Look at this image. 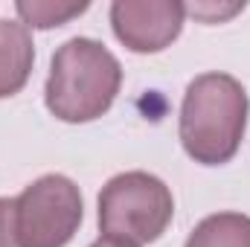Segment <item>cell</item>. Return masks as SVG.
Segmentation results:
<instances>
[{
  "label": "cell",
  "mask_w": 250,
  "mask_h": 247,
  "mask_svg": "<svg viewBox=\"0 0 250 247\" xmlns=\"http://www.w3.org/2000/svg\"><path fill=\"white\" fill-rule=\"evenodd\" d=\"M90 247H128V245H117V242H108V239H99L96 245H90Z\"/></svg>",
  "instance_id": "11"
},
{
  "label": "cell",
  "mask_w": 250,
  "mask_h": 247,
  "mask_svg": "<svg viewBox=\"0 0 250 247\" xmlns=\"http://www.w3.org/2000/svg\"><path fill=\"white\" fill-rule=\"evenodd\" d=\"M35 44L23 23L0 21V99L15 96L29 82Z\"/></svg>",
  "instance_id": "6"
},
{
  "label": "cell",
  "mask_w": 250,
  "mask_h": 247,
  "mask_svg": "<svg viewBox=\"0 0 250 247\" xmlns=\"http://www.w3.org/2000/svg\"><path fill=\"white\" fill-rule=\"evenodd\" d=\"M0 247H21L18 224H15V201L0 198Z\"/></svg>",
  "instance_id": "9"
},
{
  "label": "cell",
  "mask_w": 250,
  "mask_h": 247,
  "mask_svg": "<svg viewBox=\"0 0 250 247\" xmlns=\"http://www.w3.org/2000/svg\"><path fill=\"white\" fill-rule=\"evenodd\" d=\"M175 215L169 186L148 172H123L99 192V230L108 242L143 247L157 242Z\"/></svg>",
  "instance_id": "3"
},
{
  "label": "cell",
  "mask_w": 250,
  "mask_h": 247,
  "mask_svg": "<svg viewBox=\"0 0 250 247\" xmlns=\"http://www.w3.org/2000/svg\"><path fill=\"white\" fill-rule=\"evenodd\" d=\"M187 247H250V218L242 212L209 215L189 233Z\"/></svg>",
  "instance_id": "7"
},
{
  "label": "cell",
  "mask_w": 250,
  "mask_h": 247,
  "mask_svg": "<svg viewBox=\"0 0 250 247\" xmlns=\"http://www.w3.org/2000/svg\"><path fill=\"white\" fill-rule=\"evenodd\" d=\"M245 6H227V9H218V6H187L189 15H195V18H204L207 23H212V21H221V18H230V15H236V12H242Z\"/></svg>",
  "instance_id": "10"
},
{
  "label": "cell",
  "mask_w": 250,
  "mask_h": 247,
  "mask_svg": "<svg viewBox=\"0 0 250 247\" xmlns=\"http://www.w3.org/2000/svg\"><path fill=\"white\" fill-rule=\"evenodd\" d=\"M123 67L117 56L93 38H70L53 56L44 99L62 123L99 120L117 99Z\"/></svg>",
  "instance_id": "2"
},
{
  "label": "cell",
  "mask_w": 250,
  "mask_h": 247,
  "mask_svg": "<svg viewBox=\"0 0 250 247\" xmlns=\"http://www.w3.org/2000/svg\"><path fill=\"white\" fill-rule=\"evenodd\" d=\"M15 9L23 18V26L50 29L67 23L70 18H79L87 9V3H18Z\"/></svg>",
  "instance_id": "8"
},
{
  "label": "cell",
  "mask_w": 250,
  "mask_h": 247,
  "mask_svg": "<svg viewBox=\"0 0 250 247\" xmlns=\"http://www.w3.org/2000/svg\"><path fill=\"white\" fill-rule=\"evenodd\" d=\"M248 93L227 73H204L192 79L181 105V143L201 166H221L236 157L245 125Z\"/></svg>",
  "instance_id": "1"
},
{
  "label": "cell",
  "mask_w": 250,
  "mask_h": 247,
  "mask_svg": "<svg viewBox=\"0 0 250 247\" xmlns=\"http://www.w3.org/2000/svg\"><path fill=\"white\" fill-rule=\"evenodd\" d=\"M82 192L64 175H44L15 198L21 247H64L82 224Z\"/></svg>",
  "instance_id": "4"
},
{
  "label": "cell",
  "mask_w": 250,
  "mask_h": 247,
  "mask_svg": "<svg viewBox=\"0 0 250 247\" xmlns=\"http://www.w3.org/2000/svg\"><path fill=\"white\" fill-rule=\"evenodd\" d=\"M187 6L172 0H117L111 6V26L134 53H160L184 29Z\"/></svg>",
  "instance_id": "5"
}]
</instances>
